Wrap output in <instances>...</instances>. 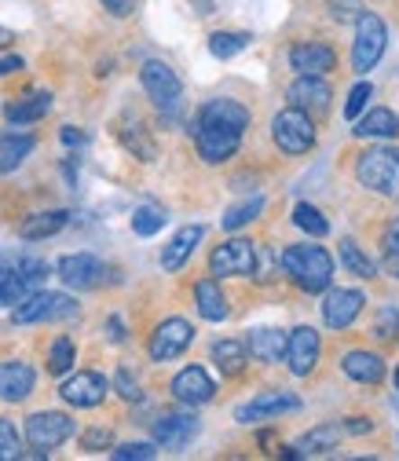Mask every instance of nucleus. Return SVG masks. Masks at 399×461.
<instances>
[{
	"instance_id": "obj_1",
	"label": "nucleus",
	"mask_w": 399,
	"mask_h": 461,
	"mask_svg": "<svg viewBox=\"0 0 399 461\" xmlns=\"http://www.w3.org/2000/svg\"><path fill=\"white\" fill-rule=\"evenodd\" d=\"M249 129V110L235 99H209L198 113L195 125V147L202 154V161L220 165L227 158H235V150L242 147V136Z\"/></svg>"
},
{
	"instance_id": "obj_2",
	"label": "nucleus",
	"mask_w": 399,
	"mask_h": 461,
	"mask_svg": "<svg viewBox=\"0 0 399 461\" xmlns=\"http://www.w3.org/2000/svg\"><path fill=\"white\" fill-rule=\"evenodd\" d=\"M282 271L294 278V285H301L304 294H326L333 285V257L322 246H290L282 253Z\"/></svg>"
},
{
	"instance_id": "obj_3",
	"label": "nucleus",
	"mask_w": 399,
	"mask_h": 461,
	"mask_svg": "<svg viewBox=\"0 0 399 461\" xmlns=\"http://www.w3.org/2000/svg\"><path fill=\"white\" fill-rule=\"evenodd\" d=\"M356 176L367 191L399 194V147H370L356 161Z\"/></svg>"
},
{
	"instance_id": "obj_4",
	"label": "nucleus",
	"mask_w": 399,
	"mask_h": 461,
	"mask_svg": "<svg viewBox=\"0 0 399 461\" xmlns=\"http://www.w3.org/2000/svg\"><path fill=\"white\" fill-rule=\"evenodd\" d=\"M388 48V26L381 23V15H374L370 8H363V15L356 19V41H352V70L367 74L381 63V55Z\"/></svg>"
},
{
	"instance_id": "obj_5",
	"label": "nucleus",
	"mask_w": 399,
	"mask_h": 461,
	"mask_svg": "<svg viewBox=\"0 0 399 461\" xmlns=\"http://www.w3.org/2000/svg\"><path fill=\"white\" fill-rule=\"evenodd\" d=\"M271 140L286 154H308L315 147V125L308 118V110H301V106L278 110L271 122Z\"/></svg>"
},
{
	"instance_id": "obj_6",
	"label": "nucleus",
	"mask_w": 399,
	"mask_h": 461,
	"mask_svg": "<svg viewBox=\"0 0 399 461\" xmlns=\"http://www.w3.org/2000/svg\"><path fill=\"white\" fill-rule=\"evenodd\" d=\"M77 315V304L74 297L67 294H48V290H33L26 294L15 312H12V322L19 326H30V322H51V319H74Z\"/></svg>"
},
{
	"instance_id": "obj_7",
	"label": "nucleus",
	"mask_w": 399,
	"mask_h": 461,
	"mask_svg": "<svg viewBox=\"0 0 399 461\" xmlns=\"http://www.w3.org/2000/svg\"><path fill=\"white\" fill-rule=\"evenodd\" d=\"M140 85H143V92L150 95V103L158 110H177L180 99H184V85H180L177 70L168 63H161V59H147L140 67Z\"/></svg>"
},
{
	"instance_id": "obj_8",
	"label": "nucleus",
	"mask_w": 399,
	"mask_h": 461,
	"mask_svg": "<svg viewBox=\"0 0 399 461\" xmlns=\"http://www.w3.org/2000/svg\"><path fill=\"white\" fill-rule=\"evenodd\" d=\"M195 340V326L187 319H165L154 333H150V344L147 352L154 363H168V359H180Z\"/></svg>"
},
{
	"instance_id": "obj_9",
	"label": "nucleus",
	"mask_w": 399,
	"mask_h": 461,
	"mask_svg": "<svg viewBox=\"0 0 399 461\" xmlns=\"http://www.w3.org/2000/svg\"><path fill=\"white\" fill-rule=\"evenodd\" d=\"M70 436H74V418H67V414H59V411H41V414L26 418V439H30L41 454L63 447Z\"/></svg>"
},
{
	"instance_id": "obj_10",
	"label": "nucleus",
	"mask_w": 399,
	"mask_h": 461,
	"mask_svg": "<svg viewBox=\"0 0 399 461\" xmlns=\"http://www.w3.org/2000/svg\"><path fill=\"white\" fill-rule=\"evenodd\" d=\"M253 260H257V246L249 239H227L223 246L213 249L209 257V271L220 278H239V275H253Z\"/></svg>"
},
{
	"instance_id": "obj_11",
	"label": "nucleus",
	"mask_w": 399,
	"mask_h": 461,
	"mask_svg": "<svg viewBox=\"0 0 399 461\" xmlns=\"http://www.w3.org/2000/svg\"><path fill=\"white\" fill-rule=\"evenodd\" d=\"M319 356H322V340H319V333L312 326H297V330L286 333V356L282 359H286L294 377H308L315 370Z\"/></svg>"
},
{
	"instance_id": "obj_12",
	"label": "nucleus",
	"mask_w": 399,
	"mask_h": 461,
	"mask_svg": "<svg viewBox=\"0 0 399 461\" xmlns=\"http://www.w3.org/2000/svg\"><path fill=\"white\" fill-rule=\"evenodd\" d=\"M301 411V399L294 392H282V388H271V392H260L257 399H249L246 407L235 411V418L242 425H253V421H268V418H282V414H294Z\"/></svg>"
},
{
	"instance_id": "obj_13",
	"label": "nucleus",
	"mask_w": 399,
	"mask_h": 461,
	"mask_svg": "<svg viewBox=\"0 0 399 461\" xmlns=\"http://www.w3.org/2000/svg\"><path fill=\"white\" fill-rule=\"evenodd\" d=\"M106 392H110V384H106V377L95 374V370H81V374H74V377H67V381L59 384V395L70 402V407H77V411L99 407V402L106 399Z\"/></svg>"
},
{
	"instance_id": "obj_14",
	"label": "nucleus",
	"mask_w": 399,
	"mask_h": 461,
	"mask_svg": "<svg viewBox=\"0 0 399 461\" xmlns=\"http://www.w3.org/2000/svg\"><path fill=\"white\" fill-rule=\"evenodd\" d=\"M363 304H367V297L359 290H340V285H337V290H326V297H322V322L330 330H349L359 319Z\"/></svg>"
},
{
	"instance_id": "obj_15",
	"label": "nucleus",
	"mask_w": 399,
	"mask_h": 461,
	"mask_svg": "<svg viewBox=\"0 0 399 461\" xmlns=\"http://www.w3.org/2000/svg\"><path fill=\"white\" fill-rule=\"evenodd\" d=\"M198 429H202V421H198L195 414H161V418L150 425V436H154V443L165 447V450H184V447L198 436Z\"/></svg>"
},
{
	"instance_id": "obj_16",
	"label": "nucleus",
	"mask_w": 399,
	"mask_h": 461,
	"mask_svg": "<svg viewBox=\"0 0 399 461\" xmlns=\"http://www.w3.org/2000/svg\"><path fill=\"white\" fill-rule=\"evenodd\" d=\"M168 388H173L177 402H184V407H202V402H209L216 395V381L202 366H184Z\"/></svg>"
},
{
	"instance_id": "obj_17",
	"label": "nucleus",
	"mask_w": 399,
	"mask_h": 461,
	"mask_svg": "<svg viewBox=\"0 0 399 461\" xmlns=\"http://www.w3.org/2000/svg\"><path fill=\"white\" fill-rule=\"evenodd\" d=\"M290 67L297 74H308V77H322L337 67V51L322 41H304V44H294L290 48Z\"/></svg>"
},
{
	"instance_id": "obj_18",
	"label": "nucleus",
	"mask_w": 399,
	"mask_h": 461,
	"mask_svg": "<svg viewBox=\"0 0 399 461\" xmlns=\"http://www.w3.org/2000/svg\"><path fill=\"white\" fill-rule=\"evenodd\" d=\"M59 278L70 285V290H95L103 282V264L92 253H70L59 260Z\"/></svg>"
},
{
	"instance_id": "obj_19",
	"label": "nucleus",
	"mask_w": 399,
	"mask_h": 461,
	"mask_svg": "<svg viewBox=\"0 0 399 461\" xmlns=\"http://www.w3.org/2000/svg\"><path fill=\"white\" fill-rule=\"evenodd\" d=\"M202 239H205V227H202V223H187V227H180L177 235H173V242L161 249V267H165V271H180V267L191 260V253L198 249Z\"/></svg>"
},
{
	"instance_id": "obj_20",
	"label": "nucleus",
	"mask_w": 399,
	"mask_h": 461,
	"mask_svg": "<svg viewBox=\"0 0 399 461\" xmlns=\"http://www.w3.org/2000/svg\"><path fill=\"white\" fill-rule=\"evenodd\" d=\"M37 384V374L30 363H0V399H8V402H23Z\"/></svg>"
},
{
	"instance_id": "obj_21",
	"label": "nucleus",
	"mask_w": 399,
	"mask_h": 461,
	"mask_svg": "<svg viewBox=\"0 0 399 461\" xmlns=\"http://www.w3.org/2000/svg\"><path fill=\"white\" fill-rule=\"evenodd\" d=\"M356 136L359 140H395L399 136V113L388 106H374L356 118Z\"/></svg>"
},
{
	"instance_id": "obj_22",
	"label": "nucleus",
	"mask_w": 399,
	"mask_h": 461,
	"mask_svg": "<svg viewBox=\"0 0 399 461\" xmlns=\"http://www.w3.org/2000/svg\"><path fill=\"white\" fill-rule=\"evenodd\" d=\"M340 370H345L352 381H359V384H377V381H385V359H381L377 352H367V348L345 352V359H340Z\"/></svg>"
},
{
	"instance_id": "obj_23",
	"label": "nucleus",
	"mask_w": 399,
	"mask_h": 461,
	"mask_svg": "<svg viewBox=\"0 0 399 461\" xmlns=\"http://www.w3.org/2000/svg\"><path fill=\"white\" fill-rule=\"evenodd\" d=\"M70 223V212L67 209H48V212H33L19 223V239L23 242H41V239H51Z\"/></svg>"
},
{
	"instance_id": "obj_24",
	"label": "nucleus",
	"mask_w": 399,
	"mask_h": 461,
	"mask_svg": "<svg viewBox=\"0 0 399 461\" xmlns=\"http://www.w3.org/2000/svg\"><path fill=\"white\" fill-rule=\"evenodd\" d=\"M330 95H333L330 85L322 77H308V74H301L290 85V92H286L290 106H301V110H326L330 106Z\"/></svg>"
},
{
	"instance_id": "obj_25",
	"label": "nucleus",
	"mask_w": 399,
	"mask_h": 461,
	"mask_svg": "<svg viewBox=\"0 0 399 461\" xmlns=\"http://www.w3.org/2000/svg\"><path fill=\"white\" fill-rule=\"evenodd\" d=\"M195 301H198V315L205 322H223L227 315H231V308H227V297H223L216 278H202L195 285Z\"/></svg>"
},
{
	"instance_id": "obj_26",
	"label": "nucleus",
	"mask_w": 399,
	"mask_h": 461,
	"mask_svg": "<svg viewBox=\"0 0 399 461\" xmlns=\"http://www.w3.org/2000/svg\"><path fill=\"white\" fill-rule=\"evenodd\" d=\"M48 110H51V92H30V95H23V99L5 106V118L12 125H33V122L44 118Z\"/></svg>"
},
{
	"instance_id": "obj_27",
	"label": "nucleus",
	"mask_w": 399,
	"mask_h": 461,
	"mask_svg": "<svg viewBox=\"0 0 399 461\" xmlns=\"http://www.w3.org/2000/svg\"><path fill=\"white\" fill-rule=\"evenodd\" d=\"M246 352H249L253 359H260V363H278L282 356H286V333H282V330H271V326L253 330V333H249V344H246Z\"/></svg>"
},
{
	"instance_id": "obj_28",
	"label": "nucleus",
	"mask_w": 399,
	"mask_h": 461,
	"mask_svg": "<svg viewBox=\"0 0 399 461\" xmlns=\"http://www.w3.org/2000/svg\"><path fill=\"white\" fill-rule=\"evenodd\" d=\"M37 140L30 132H0V172H15L30 154H33Z\"/></svg>"
},
{
	"instance_id": "obj_29",
	"label": "nucleus",
	"mask_w": 399,
	"mask_h": 461,
	"mask_svg": "<svg viewBox=\"0 0 399 461\" xmlns=\"http://www.w3.org/2000/svg\"><path fill=\"white\" fill-rule=\"evenodd\" d=\"M213 363L220 366L223 377H239L249 363V352H246L242 340H216L213 344Z\"/></svg>"
},
{
	"instance_id": "obj_30",
	"label": "nucleus",
	"mask_w": 399,
	"mask_h": 461,
	"mask_svg": "<svg viewBox=\"0 0 399 461\" xmlns=\"http://www.w3.org/2000/svg\"><path fill=\"white\" fill-rule=\"evenodd\" d=\"M340 436H345V429H340V425H319V429H312L308 436H301V443H297L294 450H297V457H315V454L333 450Z\"/></svg>"
},
{
	"instance_id": "obj_31",
	"label": "nucleus",
	"mask_w": 399,
	"mask_h": 461,
	"mask_svg": "<svg viewBox=\"0 0 399 461\" xmlns=\"http://www.w3.org/2000/svg\"><path fill=\"white\" fill-rule=\"evenodd\" d=\"M118 140H122V143H125V150H132V158H140V161H154V154H158L154 140L147 136V129H143L136 118L118 125Z\"/></svg>"
},
{
	"instance_id": "obj_32",
	"label": "nucleus",
	"mask_w": 399,
	"mask_h": 461,
	"mask_svg": "<svg viewBox=\"0 0 399 461\" xmlns=\"http://www.w3.org/2000/svg\"><path fill=\"white\" fill-rule=\"evenodd\" d=\"M26 294H33V290L26 285L19 264H15V267H0V308H15Z\"/></svg>"
},
{
	"instance_id": "obj_33",
	"label": "nucleus",
	"mask_w": 399,
	"mask_h": 461,
	"mask_svg": "<svg viewBox=\"0 0 399 461\" xmlns=\"http://www.w3.org/2000/svg\"><path fill=\"white\" fill-rule=\"evenodd\" d=\"M340 264H345L356 278H374L377 275V264L356 246V239H340Z\"/></svg>"
},
{
	"instance_id": "obj_34",
	"label": "nucleus",
	"mask_w": 399,
	"mask_h": 461,
	"mask_svg": "<svg viewBox=\"0 0 399 461\" xmlns=\"http://www.w3.org/2000/svg\"><path fill=\"white\" fill-rule=\"evenodd\" d=\"M249 33H231V30H220V33H213L209 37V51L216 55V59H235L239 51H246L249 48Z\"/></svg>"
},
{
	"instance_id": "obj_35",
	"label": "nucleus",
	"mask_w": 399,
	"mask_h": 461,
	"mask_svg": "<svg viewBox=\"0 0 399 461\" xmlns=\"http://www.w3.org/2000/svg\"><path fill=\"white\" fill-rule=\"evenodd\" d=\"M294 223L304 230V235H312V239H326L330 235V220L315 205H308V202L294 205Z\"/></svg>"
},
{
	"instance_id": "obj_36",
	"label": "nucleus",
	"mask_w": 399,
	"mask_h": 461,
	"mask_svg": "<svg viewBox=\"0 0 399 461\" xmlns=\"http://www.w3.org/2000/svg\"><path fill=\"white\" fill-rule=\"evenodd\" d=\"M381 267L399 282V220H392L381 235Z\"/></svg>"
},
{
	"instance_id": "obj_37",
	"label": "nucleus",
	"mask_w": 399,
	"mask_h": 461,
	"mask_svg": "<svg viewBox=\"0 0 399 461\" xmlns=\"http://www.w3.org/2000/svg\"><path fill=\"white\" fill-rule=\"evenodd\" d=\"M74 359H77L74 340H70V337H59V340L51 344V352H48V370H51L55 377H63V374L74 370Z\"/></svg>"
},
{
	"instance_id": "obj_38",
	"label": "nucleus",
	"mask_w": 399,
	"mask_h": 461,
	"mask_svg": "<svg viewBox=\"0 0 399 461\" xmlns=\"http://www.w3.org/2000/svg\"><path fill=\"white\" fill-rule=\"evenodd\" d=\"M260 212H264V198H260V194H253L249 202H242V205H231V209L223 212V227H227V230H239V227L253 223Z\"/></svg>"
},
{
	"instance_id": "obj_39",
	"label": "nucleus",
	"mask_w": 399,
	"mask_h": 461,
	"mask_svg": "<svg viewBox=\"0 0 399 461\" xmlns=\"http://www.w3.org/2000/svg\"><path fill=\"white\" fill-rule=\"evenodd\" d=\"M165 209H158V205H140L136 212H132V230L140 239H150V235H158V230L165 227Z\"/></svg>"
},
{
	"instance_id": "obj_40",
	"label": "nucleus",
	"mask_w": 399,
	"mask_h": 461,
	"mask_svg": "<svg viewBox=\"0 0 399 461\" xmlns=\"http://www.w3.org/2000/svg\"><path fill=\"white\" fill-rule=\"evenodd\" d=\"M374 333H377L381 340H399V308H395V304H385V308L377 312Z\"/></svg>"
},
{
	"instance_id": "obj_41",
	"label": "nucleus",
	"mask_w": 399,
	"mask_h": 461,
	"mask_svg": "<svg viewBox=\"0 0 399 461\" xmlns=\"http://www.w3.org/2000/svg\"><path fill=\"white\" fill-rule=\"evenodd\" d=\"M0 457L12 461V457H23V443H19V432L8 418H0Z\"/></svg>"
},
{
	"instance_id": "obj_42",
	"label": "nucleus",
	"mask_w": 399,
	"mask_h": 461,
	"mask_svg": "<svg viewBox=\"0 0 399 461\" xmlns=\"http://www.w3.org/2000/svg\"><path fill=\"white\" fill-rule=\"evenodd\" d=\"M370 95H374V85H370V81H359V85L349 92V103H345V118H349V122H356L359 113L367 110V99H370Z\"/></svg>"
},
{
	"instance_id": "obj_43",
	"label": "nucleus",
	"mask_w": 399,
	"mask_h": 461,
	"mask_svg": "<svg viewBox=\"0 0 399 461\" xmlns=\"http://www.w3.org/2000/svg\"><path fill=\"white\" fill-rule=\"evenodd\" d=\"M110 454L118 461H150L158 454V443H122V447H113Z\"/></svg>"
},
{
	"instance_id": "obj_44",
	"label": "nucleus",
	"mask_w": 399,
	"mask_h": 461,
	"mask_svg": "<svg viewBox=\"0 0 399 461\" xmlns=\"http://www.w3.org/2000/svg\"><path fill=\"white\" fill-rule=\"evenodd\" d=\"M275 264H278L275 249H257V260H253V278H257V282H271V278H275Z\"/></svg>"
},
{
	"instance_id": "obj_45",
	"label": "nucleus",
	"mask_w": 399,
	"mask_h": 461,
	"mask_svg": "<svg viewBox=\"0 0 399 461\" xmlns=\"http://www.w3.org/2000/svg\"><path fill=\"white\" fill-rule=\"evenodd\" d=\"M113 388H118V395H122V399H129V402H140V399H143L140 381H136L129 370H118V377H113Z\"/></svg>"
},
{
	"instance_id": "obj_46",
	"label": "nucleus",
	"mask_w": 399,
	"mask_h": 461,
	"mask_svg": "<svg viewBox=\"0 0 399 461\" xmlns=\"http://www.w3.org/2000/svg\"><path fill=\"white\" fill-rule=\"evenodd\" d=\"M330 15H333L337 23H356V19L363 15V5H359V0H333Z\"/></svg>"
},
{
	"instance_id": "obj_47",
	"label": "nucleus",
	"mask_w": 399,
	"mask_h": 461,
	"mask_svg": "<svg viewBox=\"0 0 399 461\" xmlns=\"http://www.w3.org/2000/svg\"><path fill=\"white\" fill-rule=\"evenodd\" d=\"M81 447L92 454V450H110L113 447V436H110V429H88L85 436H81Z\"/></svg>"
},
{
	"instance_id": "obj_48",
	"label": "nucleus",
	"mask_w": 399,
	"mask_h": 461,
	"mask_svg": "<svg viewBox=\"0 0 399 461\" xmlns=\"http://www.w3.org/2000/svg\"><path fill=\"white\" fill-rule=\"evenodd\" d=\"M103 8L110 15H118V19H129L136 8H140V0H103Z\"/></svg>"
},
{
	"instance_id": "obj_49",
	"label": "nucleus",
	"mask_w": 399,
	"mask_h": 461,
	"mask_svg": "<svg viewBox=\"0 0 399 461\" xmlns=\"http://www.w3.org/2000/svg\"><path fill=\"white\" fill-rule=\"evenodd\" d=\"M340 429H345L349 436H363V432H374V421H370V418H349Z\"/></svg>"
},
{
	"instance_id": "obj_50",
	"label": "nucleus",
	"mask_w": 399,
	"mask_h": 461,
	"mask_svg": "<svg viewBox=\"0 0 399 461\" xmlns=\"http://www.w3.org/2000/svg\"><path fill=\"white\" fill-rule=\"evenodd\" d=\"M106 337H110L113 344H122V340L129 337V333H125V322H122L118 315H110V319H106Z\"/></svg>"
},
{
	"instance_id": "obj_51",
	"label": "nucleus",
	"mask_w": 399,
	"mask_h": 461,
	"mask_svg": "<svg viewBox=\"0 0 399 461\" xmlns=\"http://www.w3.org/2000/svg\"><path fill=\"white\" fill-rule=\"evenodd\" d=\"M59 140H63L67 147H85V132H77L74 125H67V129L59 132Z\"/></svg>"
},
{
	"instance_id": "obj_52",
	"label": "nucleus",
	"mask_w": 399,
	"mask_h": 461,
	"mask_svg": "<svg viewBox=\"0 0 399 461\" xmlns=\"http://www.w3.org/2000/svg\"><path fill=\"white\" fill-rule=\"evenodd\" d=\"M15 70H23L19 55H8V59H0V77H8V74H15Z\"/></svg>"
},
{
	"instance_id": "obj_53",
	"label": "nucleus",
	"mask_w": 399,
	"mask_h": 461,
	"mask_svg": "<svg viewBox=\"0 0 399 461\" xmlns=\"http://www.w3.org/2000/svg\"><path fill=\"white\" fill-rule=\"evenodd\" d=\"M392 388H395V402H399V366H395V377H392Z\"/></svg>"
},
{
	"instance_id": "obj_54",
	"label": "nucleus",
	"mask_w": 399,
	"mask_h": 461,
	"mask_svg": "<svg viewBox=\"0 0 399 461\" xmlns=\"http://www.w3.org/2000/svg\"><path fill=\"white\" fill-rule=\"evenodd\" d=\"M8 41H12V33H8V30H0V44H8Z\"/></svg>"
}]
</instances>
